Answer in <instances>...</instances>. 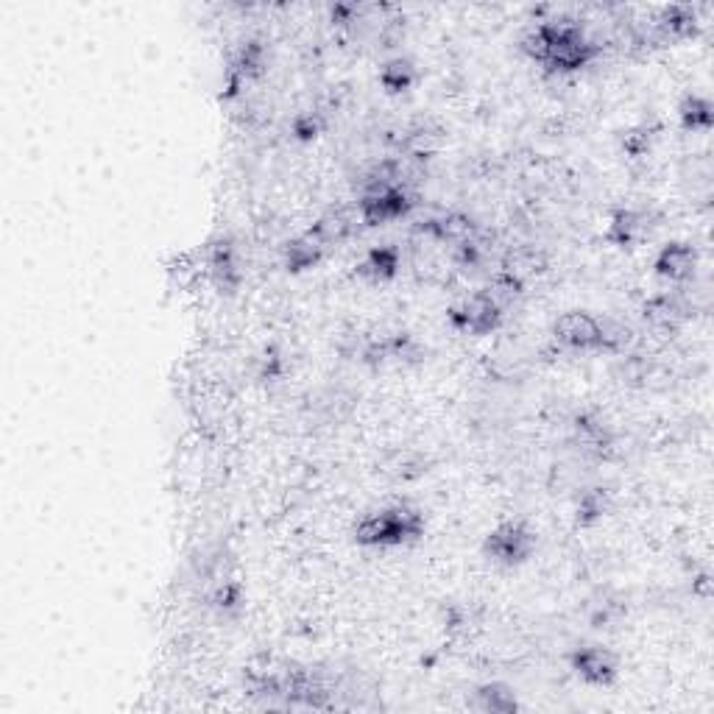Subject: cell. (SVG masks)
Segmentation results:
<instances>
[{"label":"cell","mask_w":714,"mask_h":714,"mask_svg":"<svg viewBox=\"0 0 714 714\" xmlns=\"http://www.w3.org/2000/svg\"><path fill=\"white\" fill-rule=\"evenodd\" d=\"M472 709L486 714H511L519 709V701H516L514 692L503 684H486L475 692Z\"/></svg>","instance_id":"13"},{"label":"cell","mask_w":714,"mask_h":714,"mask_svg":"<svg viewBox=\"0 0 714 714\" xmlns=\"http://www.w3.org/2000/svg\"><path fill=\"white\" fill-rule=\"evenodd\" d=\"M533 550H536V533L525 522H503L491 530L486 539V556L503 567L528 561Z\"/></svg>","instance_id":"4"},{"label":"cell","mask_w":714,"mask_h":714,"mask_svg":"<svg viewBox=\"0 0 714 714\" xmlns=\"http://www.w3.org/2000/svg\"><path fill=\"white\" fill-rule=\"evenodd\" d=\"M357 226H360L357 207L355 210H332L327 212V215H324V218H321L307 235H313V238L327 249V246H332V243H344L349 235H355Z\"/></svg>","instance_id":"9"},{"label":"cell","mask_w":714,"mask_h":714,"mask_svg":"<svg viewBox=\"0 0 714 714\" xmlns=\"http://www.w3.org/2000/svg\"><path fill=\"white\" fill-rule=\"evenodd\" d=\"M695 265H698V254L689 243H670L656 257V274L681 282V279H689L695 274Z\"/></svg>","instance_id":"8"},{"label":"cell","mask_w":714,"mask_h":714,"mask_svg":"<svg viewBox=\"0 0 714 714\" xmlns=\"http://www.w3.org/2000/svg\"><path fill=\"white\" fill-rule=\"evenodd\" d=\"M503 302H497L489 291L475 293L469 299H463L461 305L452 307V324L463 332L472 335H489L503 324Z\"/></svg>","instance_id":"6"},{"label":"cell","mask_w":714,"mask_h":714,"mask_svg":"<svg viewBox=\"0 0 714 714\" xmlns=\"http://www.w3.org/2000/svg\"><path fill=\"white\" fill-rule=\"evenodd\" d=\"M569 662H572L575 675L586 681L589 687H609L617 681V673H620L617 656L603 645H583L572 653Z\"/></svg>","instance_id":"7"},{"label":"cell","mask_w":714,"mask_h":714,"mask_svg":"<svg viewBox=\"0 0 714 714\" xmlns=\"http://www.w3.org/2000/svg\"><path fill=\"white\" fill-rule=\"evenodd\" d=\"M575 436H578V444L583 447V452H592V455H603L611 447L609 430L600 422H595V419H589V416L578 419Z\"/></svg>","instance_id":"15"},{"label":"cell","mask_w":714,"mask_h":714,"mask_svg":"<svg viewBox=\"0 0 714 714\" xmlns=\"http://www.w3.org/2000/svg\"><path fill=\"white\" fill-rule=\"evenodd\" d=\"M606 514V494L603 491H586L578 505V519L581 522H595Z\"/></svg>","instance_id":"18"},{"label":"cell","mask_w":714,"mask_h":714,"mask_svg":"<svg viewBox=\"0 0 714 714\" xmlns=\"http://www.w3.org/2000/svg\"><path fill=\"white\" fill-rule=\"evenodd\" d=\"M687 313L689 307L684 305V299H681V296H670V293L656 296V299H650L648 305H645V318H648L656 330L678 327V324L687 318Z\"/></svg>","instance_id":"12"},{"label":"cell","mask_w":714,"mask_h":714,"mask_svg":"<svg viewBox=\"0 0 714 714\" xmlns=\"http://www.w3.org/2000/svg\"><path fill=\"white\" fill-rule=\"evenodd\" d=\"M380 81H383V87L388 93H405L410 84L416 81V70H413L408 59H391L380 70Z\"/></svg>","instance_id":"16"},{"label":"cell","mask_w":714,"mask_h":714,"mask_svg":"<svg viewBox=\"0 0 714 714\" xmlns=\"http://www.w3.org/2000/svg\"><path fill=\"white\" fill-rule=\"evenodd\" d=\"M413 207H416V196L410 193V187L366 176L363 193L357 201V215H360V224L380 226L405 218Z\"/></svg>","instance_id":"3"},{"label":"cell","mask_w":714,"mask_h":714,"mask_svg":"<svg viewBox=\"0 0 714 714\" xmlns=\"http://www.w3.org/2000/svg\"><path fill=\"white\" fill-rule=\"evenodd\" d=\"M648 215L642 210H617L609 224V238L620 246H634L648 235Z\"/></svg>","instance_id":"11"},{"label":"cell","mask_w":714,"mask_h":714,"mask_svg":"<svg viewBox=\"0 0 714 714\" xmlns=\"http://www.w3.org/2000/svg\"><path fill=\"white\" fill-rule=\"evenodd\" d=\"M424 536V514L410 505L371 511L355 525V542L363 547H402Z\"/></svg>","instance_id":"2"},{"label":"cell","mask_w":714,"mask_h":714,"mask_svg":"<svg viewBox=\"0 0 714 714\" xmlns=\"http://www.w3.org/2000/svg\"><path fill=\"white\" fill-rule=\"evenodd\" d=\"M321 254H324V246L313 235H305V238H296L285 246V265H288V271H307L321 260Z\"/></svg>","instance_id":"14"},{"label":"cell","mask_w":714,"mask_h":714,"mask_svg":"<svg viewBox=\"0 0 714 714\" xmlns=\"http://www.w3.org/2000/svg\"><path fill=\"white\" fill-rule=\"evenodd\" d=\"M553 335L561 346L575 352H603L606 346V324L592 313H564L558 318Z\"/></svg>","instance_id":"5"},{"label":"cell","mask_w":714,"mask_h":714,"mask_svg":"<svg viewBox=\"0 0 714 714\" xmlns=\"http://www.w3.org/2000/svg\"><path fill=\"white\" fill-rule=\"evenodd\" d=\"M522 48L533 62H539L553 73L581 70L597 56V42L583 31L575 20H547L530 28Z\"/></svg>","instance_id":"1"},{"label":"cell","mask_w":714,"mask_h":714,"mask_svg":"<svg viewBox=\"0 0 714 714\" xmlns=\"http://www.w3.org/2000/svg\"><path fill=\"white\" fill-rule=\"evenodd\" d=\"M681 120L692 132H706L712 126V104L701 95H689L681 104Z\"/></svg>","instance_id":"17"},{"label":"cell","mask_w":714,"mask_h":714,"mask_svg":"<svg viewBox=\"0 0 714 714\" xmlns=\"http://www.w3.org/2000/svg\"><path fill=\"white\" fill-rule=\"evenodd\" d=\"M399 263H402V257L394 246H377L360 260L357 274L369 282H388L399 274Z\"/></svg>","instance_id":"10"}]
</instances>
